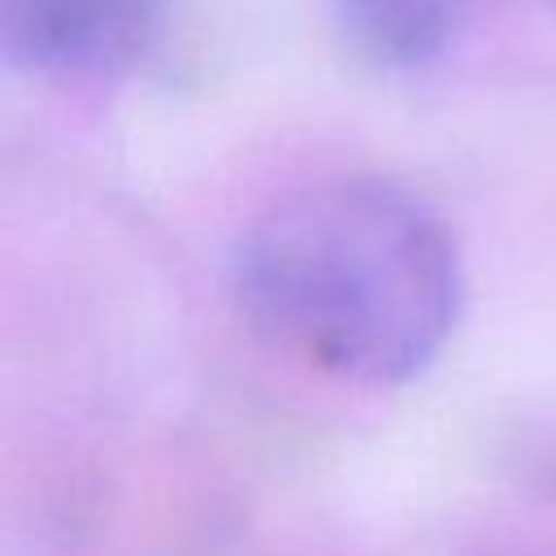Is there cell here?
Instances as JSON below:
<instances>
[{
	"mask_svg": "<svg viewBox=\"0 0 556 556\" xmlns=\"http://www.w3.org/2000/svg\"><path fill=\"white\" fill-rule=\"evenodd\" d=\"M243 317L308 365L400 387L456 330L465 274L447 222L374 174L326 178L261 208L230 252Z\"/></svg>",
	"mask_w": 556,
	"mask_h": 556,
	"instance_id": "cell-1",
	"label": "cell"
},
{
	"mask_svg": "<svg viewBox=\"0 0 556 556\" xmlns=\"http://www.w3.org/2000/svg\"><path fill=\"white\" fill-rule=\"evenodd\" d=\"M343 43L374 70H421L456 35L460 0H326Z\"/></svg>",
	"mask_w": 556,
	"mask_h": 556,
	"instance_id": "cell-3",
	"label": "cell"
},
{
	"mask_svg": "<svg viewBox=\"0 0 556 556\" xmlns=\"http://www.w3.org/2000/svg\"><path fill=\"white\" fill-rule=\"evenodd\" d=\"M169 0H0V52L39 78L130 74L161 39Z\"/></svg>",
	"mask_w": 556,
	"mask_h": 556,
	"instance_id": "cell-2",
	"label": "cell"
}]
</instances>
